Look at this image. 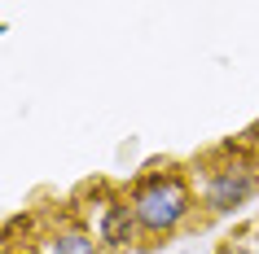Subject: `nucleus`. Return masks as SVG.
Returning a JSON list of instances; mask_svg holds the SVG:
<instances>
[{"mask_svg": "<svg viewBox=\"0 0 259 254\" xmlns=\"http://www.w3.org/2000/svg\"><path fill=\"white\" fill-rule=\"evenodd\" d=\"M127 206H132L141 241H167L193 219L198 193H193V184H189L185 171H176V167H154V171H145V175L132 180Z\"/></svg>", "mask_w": 259, "mask_h": 254, "instance_id": "obj_1", "label": "nucleus"}, {"mask_svg": "<svg viewBox=\"0 0 259 254\" xmlns=\"http://www.w3.org/2000/svg\"><path fill=\"white\" fill-rule=\"evenodd\" d=\"M14 254H44V250H40V245H31V250H14Z\"/></svg>", "mask_w": 259, "mask_h": 254, "instance_id": "obj_5", "label": "nucleus"}, {"mask_svg": "<svg viewBox=\"0 0 259 254\" xmlns=\"http://www.w3.org/2000/svg\"><path fill=\"white\" fill-rule=\"evenodd\" d=\"M255 193H259V158H250L242 149H224L220 162H211L202 171L198 201H202L206 215H233Z\"/></svg>", "mask_w": 259, "mask_h": 254, "instance_id": "obj_2", "label": "nucleus"}, {"mask_svg": "<svg viewBox=\"0 0 259 254\" xmlns=\"http://www.w3.org/2000/svg\"><path fill=\"white\" fill-rule=\"evenodd\" d=\"M44 254H106L97 245V237L88 232V224H57L40 237Z\"/></svg>", "mask_w": 259, "mask_h": 254, "instance_id": "obj_4", "label": "nucleus"}, {"mask_svg": "<svg viewBox=\"0 0 259 254\" xmlns=\"http://www.w3.org/2000/svg\"><path fill=\"white\" fill-rule=\"evenodd\" d=\"M88 232L97 237V245L106 254H119L127 245H137L141 232H137V219H132V206H127V193H106L97 201L93 219H88Z\"/></svg>", "mask_w": 259, "mask_h": 254, "instance_id": "obj_3", "label": "nucleus"}]
</instances>
